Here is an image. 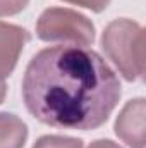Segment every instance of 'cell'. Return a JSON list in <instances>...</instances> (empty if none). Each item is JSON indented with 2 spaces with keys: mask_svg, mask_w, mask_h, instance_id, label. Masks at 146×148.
<instances>
[{
  "mask_svg": "<svg viewBox=\"0 0 146 148\" xmlns=\"http://www.w3.org/2000/svg\"><path fill=\"white\" fill-rule=\"evenodd\" d=\"M120 93V81L105 59L77 45L38 52L23 77L28 112L53 127H100L117 107Z\"/></svg>",
  "mask_w": 146,
  "mask_h": 148,
  "instance_id": "cell-1",
  "label": "cell"
},
{
  "mask_svg": "<svg viewBox=\"0 0 146 148\" xmlns=\"http://www.w3.org/2000/svg\"><path fill=\"white\" fill-rule=\"evenodd\" d=\"M64 2L81 5V7L89 9V10H93V12H102V10H105L110 3V0H64Z\"/></svg>",
  "mask_w": 146,
  "mask_h": 148,
  "instance_id": "cell-9",
  "label": "cell"
},
{
  "mask_svg": "<svg viewBox=\"0 0 146 148\" xmlns=\"http://www.w3.org/2000/svg\"><path fill=\"white\" fill-rule=\"evenodd\" d=\"M29 0H0V17L3 16H14L21 12Z\"/></svg>",
  "mask_w": 146,
  "mask_h": 148,
  "instance_id": "cell-8",
  "label": "cell"
},
{
  "mask_svg": "<svg viewBox=\"0 0 146 148\" xmlns=\"http://www.w3.org/2000/svg\"><path fill=\"white\" fill-rule=\"evenodd\" d=\"M29 35L24 28L0 21V83L14 71Z\"/></svg>",
  "mask_w": 146,
  "mask_h": 148,
  "instance_id": "cell-5",
  "label": "cell"
},
{
  "mask_svg": "<svg viewBox=\"0 0 146 148\" xmlns=\"http://www.w3.org/2000/svg\"><path fill=\"white\" fill-rule=\"evenodd\" d=\"M5 93H7V86H5V83L2 81V83H0V103H2L3 98H5Z\"/></svg>",
  "mask_w": 146,
  "mask_h": 148,
  "instance_id": "cell-11",
  "label": "cell"
},
{
  "mask_svg": "<svg viewBox=\"0 0 146 148\" xmlns=\"http://www.w3.org/2000/svg\"><path fill=\"white\" fill-rule=\"evenodd\" d=\"M145 98L131 100L117 115L115 134L129 148H145Z\"/></svg>",
  "mask_w": 146,
  "mask_h": 148,
  "instance_id": "cell-4",
  "label": "cell"
},
{
  "mask_svg": "<svg viewBox=\"0 0 146 148\" xmlns=\"http://www.w3.org/2000/svg\"><path fill=\"white\" fill-rule=\"evenodd\" d=\"M36 35L43 41H71L86 47L95 41V26L77 10L50 7L38 19Z\"/></svg>",
  "mask_w": 146,
  "mask_h": 148,
  "instance_id": "cell-3",
  "label": "cell"
},
{
  "mask_svg": "<svg viewBox=\"0 0 146 148\" xmlns=\"http://www.w3.org/2000/svg\"><path fill=\"white\" fill-rule=\"evenodd\" d=\"M88 148H120V147L115 145V143L110 141V140H98V141H93Z\"/></svg>",
  "mask_w": 146,
  "mask_h": 148,
  "instance_id": "cell-10",
  "label": "cell"
},
{
  "mask_svg": "<svg viewBox=\"0 0 146 148\" xmlns=\"http://www.w3.org/2000/svg\"><path fill=\"white\" fill-rule=\"evenodd\" d=\"M102 47L127 81L145 74V29L131 19H115L102 35Z\"/></svg>",
  "mask_w": 146,
  "mask_h": 148,
  "instance_id": "cell-2",
  "label": "cell"
},
{
  "mask_svg": "<svg viewBox=\"0 0 146 148\" xmlns=\"http://www.w3.org/2000/svg\"><path fill=\"white\" fill-rule=\"evenodd\" d=\"M33 148H83V141L71 136H57V134H48L41 136Z\"/></svg>",
  "mask_w": 146,
  "mask_h": 148,
  "instance_id": "cell-7",
  "label": "cell"
},
{
  "mask_svg": "<svg viewBox=\"0 0 146 148\" xmlns=\"http://www.w3.org/2000/svg\"><path fill=\"white\" fill-rule=\"evenodd\" d=\"M26 138V124L14 114L0 112V148H23Z\"/></svg>",
  "mask_w": 146,
  "mask_h": 148,
  "instance_id": "cell-6",
  "label": "cell"
}]
</instances>
